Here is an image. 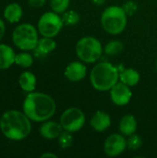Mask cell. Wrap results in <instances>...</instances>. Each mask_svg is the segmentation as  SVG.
<instances>
[{
	"label": "cell",
	"mask_w": 157,
	"mask_h": 158,
	"mask_svg": "<svg viewBox=\"0 0 157 158\" xmlns=\"http://www.w3.org/2000/svg\"><path fill=\"white\" fill-rule=\"evenodd\" d=\"M56 110L55 100L43 93L31 92L23 102V111L32 121H46L55 115Z\"/></svg>",
	"instance_id": "6da1fadb"
},
{
	"label": "cell",
	"mask_w": 157,
	"mask_h": 158,
	"mask_svg": "<svg viewBox=\"0 0 157 158\" xmlns=\"http://www.w3.org/2000/svg\"><path fill=\"white\" fill-rule=\"evenodd\" d=\"M0 128L3 134L13 141L26 138L31 130L30 118L17 110H9L3 114L0 119Z\"/></svg>",
	"instance_id": "7a4b0ae2"
},
{
	"label": "cell",
	"mask_w": 157,
	"mask_h": 158,
	"mask_svg": "<svg viewBox=\"0 0 157 158\" xmlns=\"http://www.w3.org/2000/svg\"><path fill=\"white\" fill-rule=\"evenodd\" d=\"M90 80L93 87L100 92L110 91L119 81V72L117 67L109 62L97 63L92 69Z\"/></svg>",
	"instance_id": "3957f363"
},
{
	"label": "cell",
	"mask_w": 157,
	"mask_h": 158,
	"mask_svg": "<svg viewBox=\"0 0 157 158\" xmlns=\"http://www.w3.org/2000/svg\"><path fill=\"white\" fill-rule=\"evenodd\" d=\"M127 14L122 6H111L106 7L101 16L103 29L109 34H120L127 26Z\"/></svg>",
	"instance_id": "277c9868"
},
{
	"label": "cell",
	"mask_w": 157,
	"mask_h": 158,
	"mask_svg": "<svg viewBox=\"0 0 157 158\" xmlns=\"http://www.w3.org/2000/svg\"><path fill=\"white\" fill-rule=\"evenodd\" d=\"M75 51L81 61L85 63H94L101 57L103 46L97 38L85 36L77 42Z\"/></svg>",
	"instance_id": "5b68a950"
},
{
	"label": "cell",
	"mask_w": 157,
	"mask_h": 158,
	"mask_svg": "<svg viewBox=\"0 0 157 158\" xmlns=\"http://www.w3.org/2000/svg\"><path fill=\"white\" fill-rule=\"evenodd\" d=\"M12 39L15 45L22 50H33L39 41L36 29L30 23H23L16 27Z\"/></svg>",
	"instance_id": "8992f818"
},
{
	"label": "cell",
	"mask_w": 157,
	"mask_h": 158,
	"mask_svg": "<svg viewBox=\"0 0 157 158\" xmlns=\"http://www.w3.org/2000/svg\"><path fill=\"white\" fill-rule=\"evenodd\" d=\"M64 26L62 18L56 12H45L38 21L39 32L43 37L53 38L57 35Z\"/></svg>",
	"instance_id": "52a82bcc"
},
{
	"label": "cell",
	"mask_w": 157,
	"mask_h": 158,
	"mask_svg": "<svg viewBox=\"0 0 157 158\" xmlns=\"http://www.w3.org/2000/svg\"><path fill=\"white\" fill-rule=\"evenodd\" d=\"M60 124L64 131L71 133L79 131L85 124V115L78 107L67 108L60 117Z\"/></svg>",
	"instance_id": "ba28073f"
},
{
	"label": "cell",
	"mask_w": 157,
	"mask_h": 158,
	"mask_svg": "<svg viewBox=\"0 0 157 158\" xmlns=\"http://www.w3.org/2000/svg\"><path fill=\"white\" fill-rule=\"evenodd\" d=\"M127 140L121 133L109 135L104 143V152L106 156L115 157L121 155L127 148Z\"/></svg>",
	"instance_id": "9c48e42d"
},
{
	"label": "cell",
	"mask_w": 157,
	"mask_h": 158,
	"mask_svg": "<svg viewBox=\"0 0 157 158\" xmlns=\"http://www.w3.org/2000/svg\"><path fill=\"white\" fill-rule=\"evenodd\" d=\"M111 101L117 106H125L130 103L132 93L130 91V87L124 84L121 81H118L115 84L109 91Z\"/></svg>",
	"instance_id": "30bf717a"
},
{
	"label": "cell",
	"mask_w": 157,
	"mask_h": 158,
	"mask_svg": "<svg viewBox=\"0 0 157 158\" xmlns=\"http://www.w3.org/2000/svg\"><path fill=\"white\" fill-rule=\"evenodd\" d=\"M87 74L86 66L82 61H72L65 69L64 75L70 81H80L85 78Z\"/></svg>",
	"instance_id": "8fae6325"
},
{
	"label": "cell",
	"mask_w": 157,
	"mask_h": 158,
	"mask_svg": "<svg viewBox=\"0 0 157 158\" xmlns=\"http://www.w3.org/2000/svg\"><path fill=\"white\" fill-rule=\"evenodd\" d=\"M91 126L97 132H103L111 126V118L105 111H96L91 118Z\"/></svg>",
	"instance_id": "7c38bea8"
},
{
	"label": "cell",
	"mask_w": 157,
	"mask_h": 158,
	"mask_svg": "<svg viewBox=\"0 0 157 158\" xmlns=\"http://www.w3.org/2000/svg\"><path fill=\"white\" fill-rule=\"evenodd\" d=\"M40 134L48 140H53L58 138L63 131V128L60 122L56 121H46L40 127Z\"/></svg>",
	"instance_id": "4fadbf2b"
},
{
	"label": "cell",
	"mask_w": 157,
	"mask_h": 158,
	"mask_svg": "<svg viewBox=\"0 0 157 158\" xmlns=\"http://www.w3.org/2000/svg\"><path fill=\"white\" fill-rule=\"evenodd\" d=\"M56 47V42L50 37H43L38 41L36 47L33 49L34 56L38 58L46 56L49 53L54 51Z\"/></svg>",
	"instance_id": "5bb4252c"
},
{
	"label": "cell",
	"mask_w": 157,
	"mask_h": 158,
	"mask_svg": "<svg viewBox=\"0 0 157 158\" xmlns=\"http://www.w3.org/2000/svg\"><path fill=\"white\" fill-rule=\"evenodd\" d=\"M118 130L124 136H130L134 134L137 130V120L134 116L128 114L122 117L119 121Z\"/></svg>",
	"instance_id": "9a60e30c"
},
{
	"label": "cell",
	"mask_w": 157,
	"mask_h": 158,
	"mask_svg": "<svg viewBox=\"0 0 157 158\" xmlns=\"http://www.w3.org/2000/svg\"><path fill=\"white\" fill-rule=\"evenodd\" d=\"M15 56L16 55L9 45L0 44V69H6L15 63Z\"/></svg>",
	"instance_id": "2e32d148"
},
{
	"label": "cell",
	"mask_w": 157,
	"mask_h": 158,
	"mask_svg": "<svg viewBox=\"0 0 157 158\" xmlns=\"http://www.w3.org/2000/svg\"><path fill=\"white\" fill-rule=\"evenodd\" d=\"M140 73L131 68L125 69L119 73V81L130 87L137 85L140 81Z\"/></svg>",
	"instance_id": "e0dca14e"
},
{
	"label": "cell",
	"mask_w": 157,
	"mask_h": 158,
	"mask_svg": "<svg viewBox=\"0 0 157 158\" xmlns=\"http://www.w3.org/2000/svg\"><path fill=\"white\" fill-rule=\"evenodd\" d=\"M4 16L5 19L10 23L18 22L22 17V8L19 4L12 3L5 8Z\"/></svg>",
	"instance_id": "ac0fdd59"
},
{
	"label": "cell",
	"mask_w": 157,
	"mask_h": 158,
	"mask_svg": "<svg viewBox=\"0 0 157 158\" xmlns=\"http://www.w3.org/2000/svg\"><path fill=\"white\" fill-rule=\"evenodd\" d=\"M19 84L20 88L25 92H32L36 87V78L34 74L30 71L23 72L19 79Z\"/></svg>",
	"instance_id": "d6986e66"
},
{
	"label": "cell",
	"mask_w": 157,
	"mask_h": 158,
	"mask_svg": "<svg viewBox=\"0 0 157 158\" xmlns=\"http://www.w3.org/2000/svg\"><path fill=\"white\" fill-rule=\"evenodd\" d=\"M124 49V44L119 40H113L108 42L105 46V53L107 56H115L120 54Z\"/></svg>",
	"instance_id": "ffe728a7"
},
{
	"label": "cell",
	"mask_w": 157,
	"mask_h": 158,
	"mask_svg": "<svg viewBox=\"0 0 157 158\" xmlns=\"http://www.w3.org/2000/svg\"><path fill=\"white\" fill-rule=\"evenodd\" d=\"M64 25L67 26H73L76 25L80 21V15L78 12L74 10H66L61 17Z\"/></svg>",
	"instance_id": "44dd1931"
},
{
	"label": "cell",
	"mask_w": 157,
	"mask_h": 158,
	"mask_svg": "<svg viewBox=\"0 0 157 158\" xmlns=\"http://www.w3.org/2000/svg\"><path fill=\"white\" fill-rule=\"evenodd\" d=\"M32 62H33L32 56L28 53H20L16 55L15 56V63L22 68L31 67L32 65Z\"/></svg>",
	"instance_id": "7402d4cb"
},
{
	"label": "cell",
	"mask_w": 157,
	"mask_h": 158,
	"mask_svg": "<svg viewBox=\"0 0 157 158\" xmlns=\"http://www.w3.org/2000/svg\"><path fill=\"white\" fill-rule=\"evenodd\" d=\"M70 0H50V6L52 10L56 13H64L68 6Z\"/></svg>",
	"instance_id": "603a6c76"
},
{
	"label": "cell",
	"mask_w": 157,
	"mask_h": 158,
	"mask_svg": "<svg viewBox=\"0 0 157 158\" xmlns=\"http://www.w3.org/2000/svg\"><path fill=\"white\" fill-rule=\"evenodd\" d=\"M73 143V136L71 135V132L64 131L58 137V144L62 149H68L69 148Z\"/></svg>",
	"instance_id": "cb8c5ba5"
},
{
	"label": "cell",
	"mask_w": 157,
	"mask_h": 158,
	"mask_svg": "<svg viewBox=\"0 0 157 158\" xmlns=\"http://www.w3.org/2000/svg\"><path fill=\"white\" fill-rule=\"evenodd\" d=\"M143 145V139L137 134H131L127 140V146L130 150L136 151L140 149Z\"/></svg>",
	"instance_id": "d4e9b609"
},
{
	"label": "cell",
	"mask_w": 157,
	"mask_h": 158,
	"mask_svg": "<svg viewBox=\"0 0 157 158\" xmlns=\"http://www.w3.org/2000/svg\"><path fill=\"white\" fill-rule=\"evenodd\" d=\"M124 11L126 12V14L128 16H131L133 15L137 9H138V6H137V3L133 0H129L127 2H125V4L122 6Z\"/></svg>",
	"instance_id": "484cf974"
},
{
	"label": "cell",
	"mask_w": 157,
	"mask_h": 158,
	"mask_svg": "<svg viewBox=\"0 0 157 158\" xmlns=\"http://www.w3.org/2000/svg\"><path fill=\"white\" fill-rule=\"evenodd\" d=\"M30 5L33 7H41L44 5L46 0H28Z\"/></svg>",
	"instance_id": "4316f807"
},
{
	"label": "cell",
	"mask_w": 157,
	"mask_h": 158,
	"mask_svg": "<svg viewBox=\"0 0 157 158\" xmlns=\"http://www.w3.org/2000/svg\"><path fill=\"white\" fill-rule=\"evenodd\" d=\"M5 30H6V28H5V24H4L3 20L0 19V40H1V39L3 38V36H4Z\"/></svg>",
	"instance_id": "83f0119b"
},
{
	"label": "cell",
	"mask_w": 157,
	"mask_h": 158,
	"mask_svg": "<svg viewBox=\"0 0 157 158\" xmlns=\"http://www.w3.org/2000/svg\"><path fill=\"white\" fill-rule=\"evenodd\" d=\"M42 158H46V157H51V158H57V156L55 155V154H52V153H45L43 155L41 156Z\"/></svg>",
	"instance_id": "f1b7e54d"
},
{
	"label": "cell",
	"mask_w": 157,
	"mask_h": 158,
	"mask_svg": "<svg viewBox=\"0 0 157 158\" xmlns=\"http://www.w3.org/2000/svg\"><path fill=\"white\" fill-rule=\"evenodd\" d=\"M106 0H92V2L96 6H103Z\"/></svg>",
	"instance_id": "f546056e"
},
{
	"label": "cell",
	"mask_w": 157,
	"mask_h": 158,
	"mask_svg": "<svg viewBox=\"0 0 157 158\" xmlns=\"http://www.w3.org/2000/svg\"><path fill=\"white\" fill-rule=\"evenodd\" d=\"M156 70H157V61H156Z\"/></svg>",
	"instance_id": "4dcf8cb0"
}]
</instances>
